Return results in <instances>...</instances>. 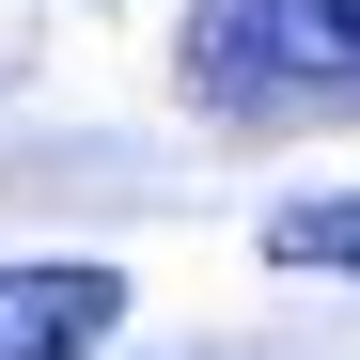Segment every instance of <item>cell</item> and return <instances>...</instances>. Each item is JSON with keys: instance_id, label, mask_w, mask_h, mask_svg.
<instances>
[{"instance_id": "cell-1", "label": "cell", "mask_w": 360, "mask_h": 360, "mask_svg": "<svg viewBox=\"0 0 360 360\" xmlns=\"http://www.w3.org/2000/svg\"><path fill=\"white\" fill-rule=\"evenodd\" d=\"M172 79L204 126H360V0H188L172 16Z\"/></svg>"}, {"instance_id": "cell-2", "label": "cell", "mask_w": 360, "mask_h": 360, "mask_svg": "<svg viewBox=\"0 0 360 360\" xmlns=\"http://www.w3.org/2000/svg\"><path fill=\"white\" fill-rule=\"evenodd\" d=\"M110 329H126V282L110 266H0V360H94Z\"/></svg>"}, {"instance_id": "cell-3", "label": "cell", "mask_w": 360, "mask_h": 360, "mask_svg": "<svg viewBox=\"0 0 360 360\" xmlns=\"http://www.w3.org/2000/svg\"><path fill=\"white\" fill-rule=\"evenodd\" d=\"M266 266H360V188L282 204V219H266Z\"/></svg>"}]
</instances>
